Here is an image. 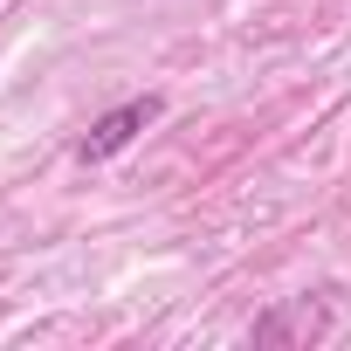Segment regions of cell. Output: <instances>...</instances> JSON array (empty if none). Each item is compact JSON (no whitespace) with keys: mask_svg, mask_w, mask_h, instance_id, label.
<instances>
[{"mask_svg":"<svg viewBox=\"0 0 351 351\" xmlns=\"http://www.w3.org/2000/svg\"><path fill=\"white\" fill-rule=\"evenodd\" d=\"M158 117H165L158 97H124L117 110H104V117L76 138V158H83V165H104V158H117L124 145H138V131H152Z\"/></svg>","mask_w":351,"mask_h":351,"instance_id":"6da1fadb","label":"cell"}]
</instances>
